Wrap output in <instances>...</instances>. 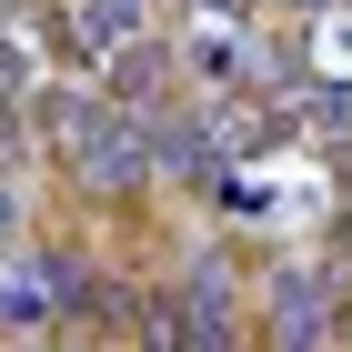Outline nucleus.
<instances>
[{
  "mask_svg": "<svg viewBox=\"0 0 352 352\" xmlns=\"http://www.w3.org/2000/svg\"><path fill=\"white\" fill-rule=\"evenodd\" d=\"M51 121L71 131V162H81V182H101V191H131V182H141V141L121 131L111 111H81V101H60Z\"/></svg>",
  "mask_w": 352,
  "mask_h": 352,
  "instance_id": "1",
  "label": "nucleus"
},
{
  "mask_svg": "<svg viewBox=\"0 0 352 352\" xmlns=\"http://www.w3.org/2000/svg\"><path fill=\"white\" fill-rule=\"evenodd\" d=\"M272 332H282V342H322V282H282Z\"/></svg>",
  "mask_w": 352,
  "mask_h": 352,
  "instance_id": "2",
  "label": "nucleus"
}]
</instances>
